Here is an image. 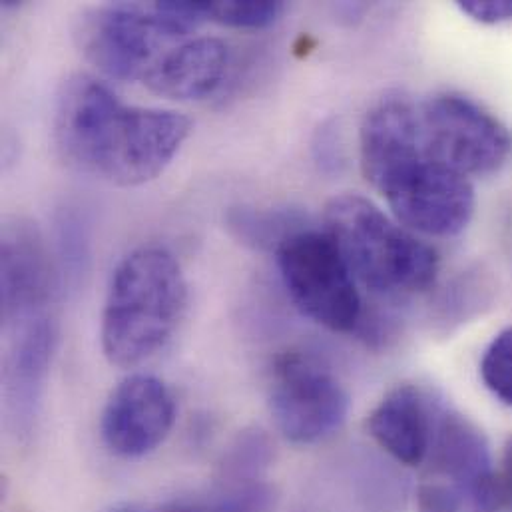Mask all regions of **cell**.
Returning a JSON list of instances; mask_svg holds the SVG:
<instances>
[{
	"instance_id": "6da1fadb",
	"label": "cell",
	"mask_w": 512,
	"mask_h": 512,
	"mask_svg": "<svg viewBox=\"0 0 512 512\" xmlns=\"http://www.w3.org/2000/svg\"><path fill=\"white\" fill-rule=\"evenodd\" d=\"M54 130L68 162L134 188L164 174L188 140L192 120L174 110L126 106L100 80L76 76L58 98Z\"/></svg>"
},
{
	"instance_id": "7a4b0ae2",
	"label": "cell",
	"mask_w": 512,
	"mask_h": 512,
	"mask_svg": "<svg viewBox=\"0 0 512 512\" xmlns=\"http://www.w3.org/2000/svg\"><path fill=\"white\" fill-rule=\"evenodd\" d=\"M188 307V283L178 259L158 246H144L112 271L102 309L100 341L116 367H136L162 351Z\"/></svg>"
},
{
	"instance_id": "3957f363",
	"label": "cell",
	"mask_w": 512,
	"mask_h": 512,
	"mask_svg": "<svg viewBox=\"0 0 512 512\" xmlns=\"http://www.w3.org/2000/svg\"><path fill=\"white\" fill-rule=\"evenodd\" d=\"M325 226L355 279L375 293L425 291L437 279V252L363 196L333 198Z\"/></svg>"
},
{
	"instance_id": "277c9868",
	"label": "cell",
	"mask_w": 512,
	"mask_h": 512,
	"mask_svg": "<svg viewBox=\"0 0 512 512\" xmlns=\"http://www.w3.org/2000/svg\"><path fill=\"white\" fill-rule=\"evenodd\" d=\"M287 295L313 323L353 331L363 315L357 279L327 232L293 230L275 248Z\"/></svg>"
},
{
	"instance_id": "5b68a950",
	"label": "cell",
	"mask_w": 512,
	"mask_h": 512,
	"mask_svg": "<svg viewBox=\"0 0 512 512\" xmlns=\"http://www.w3.org/2000/svg\"><path fill=\"white\" fill-rule=\"evenodd\" d=\"M84 58L112 80H142L186 32L156 6L110 4L86 10L74 30Z\"/></svg>"
},
{
	"instance_id": "8992f818",
	"label": "cell",
	"mask_w": 512,
	"mask_h": 512,
	"mask_svg": "<svg viewBox=\"0 0 512 512\" xmlns=\"http://www.w3.org/2000/svg\"><path fill=\"white\" fill-rule=\"evenodd\" d=\"M269 411L289 443L315 445L343 427L349 395L323 359L307 351H287L271 367Z\"/></svg>"
},
{
	"instance_id": "52a82bcc",
	"label": "cell",
	"mask_w": 512,
	"mask_h": 512,
	"mask_svg": "<svg viewBox=\"0 0 512 512\" xmlns=\"http://www.w3.org/2000/svg\"><path fill=\"white\" fill-rule=\"evenodd\" d=\"M427 156L471 176L499 172L511 158V130L489 110L461 94H437L419 108Z\"/></svg>"
},
{
	"instance_id": "ba28073f",
	"label": "cell",
	"mask_w": 512,
	"mask_h": 512,
	"mask_svg": "<svg viewBox=\"0 0 512 512\" xmlns=\"http://www.w3.org/2000/svg\"><path fill=\"white\" fill-rule=\"evenodd\" d=\"M381 194L399 224L433 238L461 234L473 220L477 204L471 178L433 160L427 152Z\"/></svg>"
},
{
	"instance_id": "9c48e42d",
	"label": "cell",
	"mask_w": 512,
	"mask_h": 512,
	"mask_svg": "<svg viewBox=\"0 0 512 512\" xmlns=\"http://www.w3.org/2000/svg\"><path fill=\"white\" fill-rule=\"evenodd\" d=\"M176 423V401L168 385L146 373L122 379L110 393L100 435L106 449L120 459H144L170 435Z\"/></svg>"
},
{
	"instance_id": "30bf717a",
	"label": "cell",
	"mask_w": 512,
	"mask_h": 512,
	"mask_svg": "<svg viewBox=\"0 0 512 512\" xmlns=\"http://www.w3.org/2000/svg\"><path fill=\"white\" fill-rule=\"evenodd\" d=\"M433 465L461 499L465 512H499L503 495L483 435L461 415L443 413L435 423Z\"/></svg>"
},
{
	"instance_id": "8fae6325",
	"label": "cell",
	"mask_w": 512,
	"mask_h": 512,
	"mask_svg": "<svg viewBox=\"0 0 512 512\" xmlns=\"http://www.w3.org/2000/svg\"><path fill=\"white\" fill-rule=\"evenodd\" d=\"M359 154L363 176L381 192L425 154L419 110L403 96L381 98L361 124Z\"/></svg>"
},
{
	"instance_id": "7c38bea8",
	"label": "cell",
	"mask_w": 512,
	"mask_h": 512,
	"mask_svg": "<svg viewBox=\"0 0 512 512\" xmlns=\"http://www.w3.org/2000/svg\"><path fill=\"white\" fill-rule=\"evenodd\" d=\"M435 423L433 409L421 389L399 385L371 411L367 431L397 463L419 467L431 455Z\"/></svg>"
},
{
	"instance_id": "4fadbf2b",
	"label": "cell",
	"mask_w": 512,
	"mask_h": 512,
	"mask_svg": "<svg viewBox=\"0 0 512 512\" xmlns=\"http://www.w3.org/2000/svg\"><path fill=\"white\" fill-rule=\"evenodd\" d=\"M228 66V44L220 38L200 36L170 48L148 72L144 86L170 100H202L220 88Z\"/></svg>"
},
{
	"instance_id": "5bb4252c",
	"label": "cell",
	"mask_w": 512,
	"mask_h": 512,
	"mask_svg": "<svg viewBox=\"0 0 512 512\" xmlns=\"http://www.w3.org/2000/svg\"><path fill=\"white\" fill-rule=\"evenodd\" d=\"M2 315L6 321L38 315L50 297V265L30 224H8L2 232Z\"/></svg>"
},
{
	"instance_id": "9a60e30c",
	"label": "cell",
	"mask_w": 512,
	"mask_h": 512,
	"mask_svg": "<svg viewBox=\"0 0 512 512\" xmlns=\"http://www.w3.org/2000/svg\"><path fill=\"white\" fill-rule=\"evenodd\" d=\"M56 347V327L44 313L22 319L8 359L6 395L12 419L20 433H28Z\"/></svg>"
},
{
	"instance_id": "2e32d148",
	"label": "cell",
	"mask_w": 512,
	"mask_h": 512,
	"mask_svg": "<svg viewBox=\"0 0 512 512\" xmlns=\"http://www.w3.org/2000/svg\"><path fill=\"white\" fill-rule=\"evenodd\" d=\"M271 461V445L261 431L242 433L226 451L222 467V481L261 479Z\"/></svg>"
},
{
	"instance_id": "e0dca14e",
	"label": "cell",
	"mask_w": 512,
	"mask_h": 512,
	"mask_svg": "<svg viewBox=\"0 0 512 512\" xmlns=\"http://www.w3.org/2000/svg\"><path fill=\"white\" fill-rule=\"evenodd\" d=\"M277 507L275 489L261 479L222 481V487L208 512H273Z\"/></svg>"
},
{
	"instance_id": "ac0fdd59",
	"label": "cell",
	"mask_w": 512,
	"mask_h": 512,
	"mask_svg": "<svg viewBox=\"0 0 512 512\" xmlns=\"http://www.w3.org/2000/svg\"><path fill=\"white\" fill-rule=\"evenodd\" d=\"M283 12L281 2L256 0H230V2H204V18L234 28H267L277 22Z\"/></svg>"
},
{
	"instance_id": "d6986e66",
	"label": "cell",
	"mask_w": 512,
	"mask_h": 512,
	"mask_svg": "<svg viewBox=\"0 0 512 512\" xmlns=\"http://www.w3.org/2000/svg\"><path fill=\"white\" fill-rule=\"evenodd\" d=\"M481 377L501 403L512 407V327L501 331L487 347L481 361Z\"/></svg>"
},
{
	"instance_id": "ffe728a7",
	"label": "cell",
	"mask_w": 512,
	"mask_h": 512,
	"mask_svg": "<svg viewBox=\"0 0 512 512\" xmlns=\"http://www.w3.org/2000/svg\"><path fill=\"white\" fill-rule=\"evenodd\" d=\"M230 228L236 232L240 240L252 246H273L281 244L285 236L293 230H285V220L273 212H259L254 208L234 210L228 218Z\"/></svg>"
},
{
	"instance_id": "44dd1931",
	"label": "cell",
	"mask_w": 512,
	"mask_h": 512,
	"mask_svg": "<svg viewBox=\"0 0 512 512\" xmlns=\"http://www.w3.org/2000/svg\"><path fill=\"white\" fill-rule=\"evenodd\" d=\"M459 10L475 22L497 26L512 22V0H461Z\"/></svg>"
},
{
	"instance_id": "7402d4cb",
	"label": "cell",
	"mask_w": 512,
	"mask_h": 512,
	"mask_svg": "<svg viewBox=\"0 0 512 512\" xmlns=\"http://www.w3.org/2000/svg\"><path fill=\"white\" fill-rule=\"evenodd\" d=\"M106 512H208L192 509L186 505H144V503H122Z\"/></svg>"
},
{
	"instance_id": "603a6c76",
	"label": "cell",
	"mask_w": 512,
	"mask_h": 512,
	"mask_svg": "<svg viewBox=\"0 0 512 512\" xmlns=\"http://www.w3.org/2000/svg\"><path fill=\"white\" fill-rule=\"evenodd\" d=\"M507 481H509V487L512 491V441L507 449Z\"/></svg>"
}]
</instances>
